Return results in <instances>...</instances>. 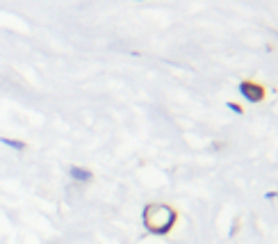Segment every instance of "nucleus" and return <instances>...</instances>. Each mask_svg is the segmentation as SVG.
I'll use <instances>...</instances> for the list:
<instances>
[{
  "label": "nucleus",
  "instance_id": "obj_3",
  "mask_svg": "<svg viewBox=\"0 0 278 244\" xmlns=\"http://www.w3.org/2000/svg\"><path fill=\"white\" fill-rule=\"evenodd\" d=\"M69 176L73 180H78V183H87V180H91V171L89 169H82V167H71Z\"/></svg>",
  "mask_w": 278,
  "mask_h": 244
},
{
  "label": "nucleus",
  "instance_id": "obj_5",
  "mask_svg": "<svg viewBox=\"0 0 278 244\" xmlns=\"http://www.w3.org/2000/svg\"><path fill=\"white\" fill-rule=\"evenodd\" d=\"M226 107H228L230 112H235V114H242V107H239L237 103H226Z\"/></svg>",
  "mask_w": 278,
  "mask_h": 244
},
{
  "label": "nucleus",
  "instance_id": "obj_1",
  "mask_svg": "<svg viewBox=\"0 0 278 244\" xmlns=\"http://www.w3.org/2000/svg\"><path fill=\"white\" fill-rule=\"evenodd\" d=\"M176 224V212L169 205H146L144 226L155 235H167Z\"/></svg>",
  "mask_w": 278,
  "mask_h": 244
},
{
  "label": "nucleus",
  "instance_id": "obj_2",
  "mask_svg": "<svg viewBox=\"0 0 278 244\" xmlns=\"http://www.w3.org/2000/svg\"><path fill=\"white\" fill-rule=\"evenodd\" d=\"M237 89H239V94L248 100V103H260V100L264 98V89H262V87L255 85V82H248V80L239 82Z\"/></svg>",
  "mask_w": 278,
  "mask_h": 244
},
{
  "label": "nucleus",
  "instance_id": "obj_4",
  "mask_svg": "<svg viewBox=\"0 0 278 244\" xmlns=\"http://www.w3.org/2000/svg\"><path fill=\"white\" fill-rule=\"evenodd\" d=\"M0 142L5 146H10V149H16V151H23L25 149V144L23 142H19V140H7V137H0Z\"/></svg>",
  "mask_w": 278,
  "mask_h": 244
}]
</instances>
